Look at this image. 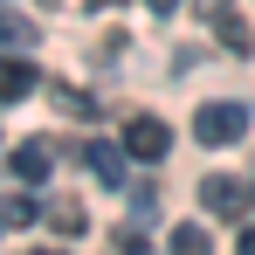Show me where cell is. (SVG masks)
Listing matches in <instances>:
<instances>
[{"mask_svg": "<svg viewBox=\"0 0 255 255\" xmlns=\"http://www.w3.org/2000/svg\"><path fill=\"white\" fill-rule=\"evenodd\" d=\"M242 131H249V111L242 104H200L193 111V138L200 145H235Z\"/></svg>", "mask_w": 255, "mask_h": 255, "instance_id": "1", "label": "cell"}, {"mask_svg": "<svg viewBox=\"0 0 255 255\" xmlns=\"http://www.w3.org/2000/svg\"><path fill=\"white\" fill-rule=\"evenodd\" d=\"M200 207H207L214 221H242V214H249V186H242V179H221V172H214L207 186H200Z\"/></svg>", "mask_w": 255, "mask_h": 255, "instance_id": "2", "label": "cell"}, {"mask_svg": "<svg viewBox=\"0 0 255 255\" xmlns=\"http://www.w3.org/2000/svg\"><path fill=\"white\" fill-rule=\"evenodd\" d=\"M166 145H172V131L159 118H131L125 125V152L131 159H166Z\"/></svg>", "mask_w": 255, "mask_h": 255, "instance_id": "3", "label": "cell"}, {"mask_svg": "<svg viewBox=\"0 0 255 255\" xmlns=\"http://www.w3.org/2000/svg\"><path fill=\"white\" fill-rule=\"evenodd\" d=\"M42 221L55 228V235H62V242H69V235H83V228H90V214H83V200H76V193H55Z\"/></svg>", "mask_w": 255, "mask_h": 255, "instance_id": "4", "label": "cell"}, {"mask_svg": "<svg viewBox=\"0 0 255 255\" xmlns=\"http://www.w3.org/2000/svg\"><path fill=\"white\" fill-rule=\"evenodd\" d=\"M35 90V62H21V55H0V104H21Z\"/></svg>", "mask_w": 255, "mask_h": 255, "instance_id": "5", "label": "cell"}, {"mask_svg": "<svg viewBox=\"0 0 255 255\" xmlns=\"http://www.w3.org/2000/svg\"><path fill=\"white\" fill-rule=\"evenodd\" d=\"M125 159L131 152H118V145H83V166L104 179V186H125Z\"/></svg>", "mask_w": 255, "mask_h": 255, "instance_id": "6", "label": "cell"}, {"mask_svg": "<svg viewBox=\"0 0 255 255\" xmlns=\"http://www.w3.org/2000/svg\"><path fill=\"white\" fill-rule=\"evenodd\" d=\"M48 159H55V145H42V138H28V145H14V179H48Z\"/></svg>", "mask_w": 255, "mask_h": 255, "instance_id": "7", "label": "cell"}, {"mask_svg": "<svg viewBox=\"0 0 255 255\" xmlns=\"http://www.w3.org/2000/svg\"><path fill=\"white\" fill-rule=\"evenodd\" d=\"M207 7H214V35L235 48V55H249V28H242V14H235L228 0H207Z\"/></svg>", "mask_w": 255, "mask_h": 255, "instance_id": "8", "label": "cell"}, {"mask_svg": "<svg viewBox=\"0 0 255 255\" xmlns=\"http://www.w3.org/2000/svg\"><path fill=\"white\" fill-rule=\"evenodd\" d=\"M166 255H214V242H207V228H200V221H179V228H172V242H166Z\"/></svg>", "mask_w": 255, "mask_h": 255, "instance_id": "9", "label": "cell"}, {"mask_svg": "<svg viewBox=\"0 0 255 255\" xmlns=\"http://www.w3.org/2000/svg\"><path fill=\"white\" fill-rule=\"evenodd\" d=\"M35 35H42L35 21H21V14H0V48H28Z\"/></svg>", "mask_w": 255, "mask_h": 255, "instance_id": "10", "label": "cell"}, {"mask_svg": "<svg viewBox=\"0 0 255 255\" xmlns=\"http://www.w3.org/2000/svg\"><path fill=\"white\" fill-rule=\"evenodd\" d=\"M35 221V200H0V228H28Z\"/></svg>", "mask_w": 255, "mask_h": 255, "instance_id": "11", "label": "cell"}, {"mask_svg": "<svg viewBox=\"0 0 255 255\" xmlns=\"http://www.w3.org/2000/svg\"><path fill=\"white\" fill-rule=\"evenodd\" d=\"M55 104H62L69 118H97V111H90V97H83V90H55Z\"/></svg>", "mask_w": 255, "mask_h": 255, "instance_id": "12", "label": "cell"}, {"mask_svg": "<svg viewBox=\"0 0 255 255\" xmlns=\"http://www.w3.org/2000/svg\"><path fill=\"white\" fill-rule=\"evenodd\" d=\"M118 255H152V242H145L138 228H118Z\"/></svg>", "mask_w": 255, "mask_h": 255, "instance_id": "13", "label": "cell"}, {"mask_svg": "<svg viewBox=\"0 0 255 255\" xmlns=\"http://www.w3.org/2000/svg\"><path fill=\"white\" fill-rule=\"evenodd\" d=\"M145 7H152V14H172V7H179V0H145Z\"/></svg>", "mask_w": 255, "mask_h": 255, "instance_id": "14", "label": "cell"}, {"mask_svg": "<svg viewBox=\"0 0 255 255\" xmlns=\"http://www.w3.org/2000/svg\"><path fill=\"white\" fill-rule=\"evenodd\" d=\"M235 255H255V228H249V235H242V249H235Z\"/></svg>", "mask_w": 255, "mask_h": 255, "instance_id": "15", "label": "cell"}, {"mask_svg": "<svg viewBox=\"0 0 255 255\" xmlns=\"http://www.w3.org/2000/svg\"><path fill=\"white\" fill-rule=\"evenodd\" d=\"M35 255H62V249H35Z\"/></svg>", "mask_w": 255, "mask_h": 255, "instance_id": "16", "label": "cell"}]
</instances>
